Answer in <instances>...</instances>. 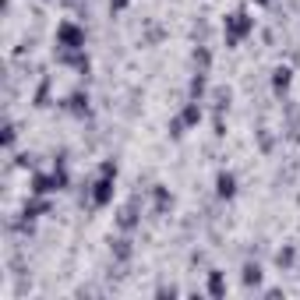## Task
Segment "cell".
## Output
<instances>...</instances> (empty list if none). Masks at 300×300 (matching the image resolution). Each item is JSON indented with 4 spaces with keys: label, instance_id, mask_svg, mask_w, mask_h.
Instances as JSON below:
<instances>
[{
    "label": "cell",
    "instance_id": "cell-1",
    "mask_svg": "<svg viewBox=\"0 0 300 300\" xmlns=\"http://www.w3.org/2000/svg\"><path fill=\"white\" fill-rule=\"evenodd\" d=\"M57 39H60L64 46H81V43H85V36L78 32V28L71 25V21H64V25L57 28Z\"/></svg>",
    "mask_w": 300,
    "mask_h": 300
},
{
    "label": "cell",
    "instance_id": "cell-2",
    "mask_svg": "<svg viewBox=\"0 0 300 300\" xmlns=\"http://www.w3.org/2000/svg\"><path fill=\"white\" fill-rule=\"evenodd\" d=\"M113 198V173H103V180L95 184V205H106Z\"/></svg>",
    "mask_w": 300,
    "mask_h": 300
},
{
    "label": "cell",
    "instance_id": "cell-3",
    "mask_svg": "<svg viewBox=\"0 0 300 300\" xmlns=\"http://www.w3.org/2000/svg\"><path fill=\"white\" fill-rule=\"evenodd\" d=\"M226 25H229V43H237V39H240V36H244V32L251 28V21H247V14H233V18H229Z\"/></svg>",
    "mask_w": 300,
    "mask_h": 300
},
{
    "label": "cell",
    "instance_id": "cell-4",
    "mask_svg": "<svg viewBox=\"0 0 300 300\" xmlns=\"http://www.w3.org/2000/svg\"><path fill=\"white\" fill-rule=\"evenodd\" d=\"M216 187H219V194H223V198H233V191H237V180H233V173H219Z\"/></svg>",
    "mask_w": 300,
    "mask_h": 300
},
{
    "label": "cell",
    "instance_id": "cell-5",
    "mask_svg": "<svg viewBox=\"0 0 300 300\" xmlns=\"http://www.w3.org/2000/svg\"><path fill=\"white\" fill-rule=\"evenodd\" d=\"M198 120H202V110H198V103H191L184 110V124H198Z\"/></svg>",
    "mask_w": 300,
    "mask_h": 300
},
{
    "label": "cell",
    "instance_id": "cell-6",
    "mask_svg": "<svg viewBox=\"0 0 300 300\" xmlns=\"http://www.w3.org/2000/svg\"><path fill=\"white\" fill-rule=\"evenodd\" d=\"M272 81H276V88L283 92V88L290 85V68H279V71H276V78H272Z\"/></svg>",
    "mask_w": 300,
    "mask_h": 300
},
{
    "label": "cell",
    "instance_id": "cell-7",
    "mask_svg": "<svg viewBox=\"0 0 300 300\" xmlns=\"http://www.w3.org/2000/svg\"><path fill=\"white\" fill-rule=\"evenodd\" d=\"M244 279H247V283H258V265H247V272H244Z\"/></svg>",
    "mask_w": 300,
    "mask_h": 300
},
{
    "label": "cell",
    "instance_id": "cell-8",
    "mask_svg": "<svg viewBox=\"0 0 300 300\" xmlns=\"http://www.w3.org/2000/svg\"><path fill=\"white\" fill-rule=\"evenodd\" d=\"M258 4H269V0H258Z\"/></svg>",
    "mask_w": 300,
    "mask_h": 300
}]
</instances>
